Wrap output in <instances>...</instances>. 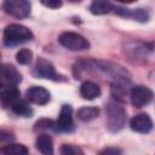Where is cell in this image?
I'll list each match as a JSON object with an SVG mask.
<instances>
[{
    "instance_id": "cell-22",
    "label": "cell",
    "mask_w": 155,
    "mask_h": 155,
    "mask_svg": "<svg viewBox=\"0 0 155 155\" xmlns=\"http://www.w3.org/2000/svg\"><path fill=\"white\" fill-rule=\"evenodd\" d=\"M40 2L50 8H59L62 6V0H40Z\"/></svg>"
},
{
    "instance_id": "cell-1",
    "label": "cell",
    "mask_w": 155,
    "mask_h": 155,
    "mask_svg": "<svg viewBox=\"0 0 155 155\" xmlns=\"http://www.w3.org/2000/svg\"><path fill=\"white\" fill-rule=\"evenodd\" d=\"M33 39V33L30 29L22 24H10L4 31V44L8 47L18 46L28 42Z\"/></svg>"
},
{
    "instance_id": "cell-13",
    "label": "cell",
    "mask_w": 155,
    "mask_h": 155,
    "mask_svg": "<svg viewBox=\"0 0 155 155\" xmlns=\"http://www.w3.org/2000/svg\"><path fill=\"white\" fill-rule=\"evenodd\" d=\"M125 76H117L111 84V94L117 101H122L128 91V82H126Z\"/></svg>"
},
{
    "instance_id": "cell-12",
    "label": "cell",
    "mask_w": 155,
    "mask_h": 155,
    "mask_svg": "<svg viewBox=\"0 0 155 155\" xmlns=\"http://www.w3.org/2000/svg\"><path fill=\"white\" fill-rule=\"evenodd\" d=\"M80 94L84 99L92 101L101 96V88L97 84L92 81H85L80 86Z\"/></svg>"
},
{
    "instance_id": "cell-20",
    "label": "cell",
    "mask_w": 155,
    "mask_h": 155,
    "mask_svg": "<svg viewBox=\"0 0 155 155\" xmlns=\"http://www.w3.org/2000/svg\"><path fill=\"white\" fill-rule=\"evenodd\" d=\"M34 130H35V131H38V130H54V131H56V124H54L52 120L41 119V120H39V121L35 124Z\"/></svg>"
},
{
    "instance_id": "cell-25",
    "label": "cell",
    "mask_w": 155,
    "mask_h": 155,
    "mask_svg": "<svg viewBox=\"0 0 155 155\" xmlns=\"http://www.w3.org/2000/svg\"><path fill=\"white\" fill-rule=\"evenodd\" d=\"M5 86H6V82H5V80H4L2 75L0 74V88H2V87H5Z\"/></svg>"
},
{
    "instance_id": "cell-4",
    "label": "cell",
    "mask_w": 155,
    "mask_h": 155,
    "mask_svg": "<svg viewBox=\"0 0 155 155\" xmlns=\"http://www.w3.org/2000/svg\"><path fill=\"white\" fill-rule=\"evenodd\" d=\"M30 2L28 0H5L4 10L15 18H25L30 13Z\"/></svg>"
},
{
    "instance_id": "cell-24",
    "label": "cell",
    "mask_w": 155,
    "mask_h": 155,
    "mask_svg": "<svg viewBox=\"0 0 155 155\" xmlns=\"http://www.w3.org/2000/svg\"><path fill=\"white\" fill-rule=\"evenodd\" d=\"M120 153H121V150L115 149V148H108V149H104V150L101 151V154H114V155L120 154Z\"/></svg>"
},
{
    "instance_id": "cell-7",
    "label": "cell",
    "mask_w": 155,
    "mask_h": 155,
    "mask_svg": "<svg viewBox=\"0 0 155 155\" xmlns=\"http://www.w3.org/2000/svg\"><path fill=\"white\" fill-rule=\"evenodd\" d=\"M25 97L29 102L38 104V105H44L46 103H48L50 101V93L46 88L41 87V86H31L25 92Z\"/></svg>"
},
{
    "instance_id": "cell-21",
    "label": "cell",
    "mask_w": 155,
    "mask_h": 155,
    "mask_svg": "<svg viewBox=\"0 0 155 155\" xmlns=\"http://www.w3.org/2000/svg\"><path fill=\"white\" fill-rule=\"evenodd\" d=\"M61 153L63 155H76V154H82V150L74 147V145H69V144H64L61 148Z\"/></svg>"
},
{
    "instance_id": "cell-14",
    "label": "cell",
    "mask_w": 155,
    "mask_h": 155,
    "mask_svg": "<svg viewBox=\"0 0 155 155\" xmlns=\"http://www.w3.org/2000/svg\"><path fill=\"white\" fill-rule=\"evenodd\" d=\"M36 148L42 153V154H52L53 153V142L52 138L46 134V133H41L36 138Z\"/></svg>"
},
{
    "instance_id": "cell-11",
    "label": "cell",
    "mask_w": 155,
    "mask_h": 155,
    "mask_svg": "<svg viewBox=\"0 0 155 155\" xmlns=\"http://www.w3.org/2000/svg\"><path fill=\"white\" fill-rule=\"evenodd\" d=\"M0 74L2 75L6 85H11V86H16L18 82H21V74L18 73V70L13 67V65H2L0 67Z\"/></svg>"
},
{
    "instance_id": "cell-2",
    "label": "cell",
    "mask_w": 155,
    "mask_h": 155,
    "mask_svg": "<svg viewBox=\"0 0 155 155\" xmlns=\"http://www.w3.org/2000/svg\"><path fill=\"white\" fill-rule=\"evenodd\" d=\"M107 115V127L110 132H117L124 128L126 122V111L119 103H108Z\"/></svg>"
},
{
    "instance_id": "cell-27",
    "label": "cell",
    "mask_w": 155,
    "mask_h": 155,
    "mask_svg": "<svg viewBox=\"0 0 155 155\" xmlns=\"http://www.w3.org/2000/svg\"><path fill=\"white\" fill-rule=\"evenodd\" d=\"M70 1H81V0H70Z\"/></svg>"
},
{
    "instance_id": "cell-15",
    "label": "cell",
    "mask_w": 155,
    "mask_h": 155,
    "mask_svg": "<svg viewBox=\"0 0 155 155\" xmlns=\"http://www.w3.org/2000/svg\"><path fill=\"white\" fill-rule=\"evenodd\" d=\"M98 115H99V109L97 107H82L76 113L78 119L84 122L91 121V120L96 119Z\"/></svg>"
},
{
    "instance_id": "cell-3",
    "label": "cell",
    "mask_w": 155,
    "mask_h": 155,
    "mask_svg": "<svg viewBox=\"0 0 155 155\" xmlns=\"http://www.w3.org/2000/svg\"><path fill=\"white\" fill-rule=\"evenodd\" d=\"M59 44L70 51H85L90 48V42L81 34L74 31H64L58 38Z\"/></svg>"
},
{
    "instance_id": "cell-26",
    "label": "cell",
    "mask_w": 155,
    "mask_h": 155,
    "mask_svg": "<svg viewBox=\"0 0 155 155\" xmlns=\"http://www.w3.org/2000/svg\"><path fill=\"white\" fill-rule=\"evenodd\" d=\"M116 1L122 2V4H131V2H133V1H136V0H116Z\"/></svg>"
},
{
    "instance_id": "cell-17",
    "label": "cell",
    "mask_w": 155,
    "mask_h": 155,
    "mask_svg": "<svg viewBox=\"0 0 155 155\" xmlns=\"http://www.w3.org/2000/svg\"><path fill=\"white\" fill-rule=\"evenodd\" d=\"M11 109L15 114L17 115H22V116H29L31 115V109L30 107L28 105V103L23 99H17L12 105H11Z\"/></svg>"
},
{
    "instance_id": "cell-9",
    "label": "cell",
    "mask_w": 155,
    "mask_h": 155,
    "mask_svg": "<svg viewBox=\"0 0 155 155\" xmlns=\"http://www.w3.org/2000/svg\"><path fill=\"white\" fill-rule=\"evenodd\" d=\"M35 74L42 79H50V80H54V81L59 80V75L57 74L54 67L50 62H47L42 58L38 59V62L35 64Z\"/></svg>"
},
{
    "instance_id": "cell-18",
    "label": "cell",
    "mask_w": 155,
    "mask_h": 155,
    "mask_svg": "<svg viewBox=\"0 0 155 155\" xmlns=\"http://www.w3.org/2000/svg\"><path fill=\"white\" fill-rule=\"evenodd\" d=\"M1 151L7 155H25L28 149L22 144H7L1 148Z\"/></svg>"
},
{
    "instance_id": "cell-8",
    "label": "cell",
    "mask_w": 155,
    "mask_h": 155,
    "mask_svg": "<svg viewBox=\"0 0 155 155\" xmlns=\"http://www.w3.org/2000/svg\"><path fill=\"white\" fill-rule=\"evenodd\" d=\"M130 126L133 131L138 133H148L153 128V121L148 114L142 113V114H137L131 119Z\"/></svg>"
},
{
    "instance_id": "cell-19",
    "label": "cell",
    "mask_w": 155,
    "mask_h": 155,
    "mask_svg": "<svg viewBox=\"0 0 155 155\" xmlns=\"http://www.w3.org/2000/svg\"><path fill=\"white\" fill-rule=\"evenodd\" d=\"M31 58H33V52H31L30 50H28V48H22V50H19V51L17 52V54H16L17 62H18L19 64H23V65L29 64V63L31 62Z\"/></svg>"
},
{
    "instance_id": "cell-6",
    "label": "cell",
    "mask_w": 155,
    "mask_h": 155,
    "mask_svg": "<svg viewBox=\"0 0 155 155\" xmlns=\"http://www.w3.org/2000/svg\"><path fill=\"white\" fill-rule=\"evenodd\" d=\"M62 132H71L74 130V121H73V108L69 104L62 105V109L58 115V120L56 122V131Z\"/></svg>"
},
{
    "instance_id": "cell-23",
    "label": "cell",
    "mask_w": 155,
    "mask_h": 155,
    "mask_svg": "<svg viewBox=\"0 0 155 155\" xmlns=\"http://www.w3.org/2000/svg\"><path fill=\"white\" fill-rule=\"evenodd\" d=\"M13 134L8 131L5 130H0V142H11L13 140Z\"/></svg>"
},
{
    "instance_id": "cell-16",
    "label": "cell",
    "mask_w": 155,
    "mask_h": 155,
    "mask_svg": "<svg viewBox=\"0 0 155 155\" xmlns=\"http://www.w3.org/2000/svg\"><path fill=\"white\" fill-rule=\"evenodd\" d=\"M111 8L113 6L109 0H93L90 6V11L93 15H105L110 12Z\"/></svg>"
},
{
    "instance_id": "cell-10",
    "label": "cell",
    "mask_w": 155,
    "mask_h": 155,
    "mask_svg": "<svg viewBox=\"0 0 155 155\" xmlns=\"http://www.w3.org/2000/svg\"><path fill=\"white\" fill-rule=\"evenodd\" d=\"M17 99H19V91L16 86H5L0 91V102L5 107H11Z\"/></svg>"
},
{
    "instance_id": "cell-5",
    "label": "cell",
    "mask_w": 155,
    "mask_h": 155,
    "mask_svg": "<svg viewBox=\"0 0 155 155\" xmlns=\"http://www.w3.org/2000/svg\"><path fill=\"white\" fill-rule=\"evenodd\" d=\"M153 91L147 86H134L131 90V102L136 108L148 105L153 101Z\"/></svg>"
}]
</instances>
